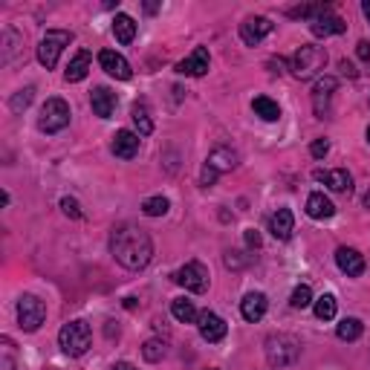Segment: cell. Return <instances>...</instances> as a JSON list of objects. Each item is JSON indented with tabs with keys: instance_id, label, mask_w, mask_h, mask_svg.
<instances>
[{
	"instance_id": "e0dca14e",
	"label": "cell",
	"mask_w": 370,
	"mask_h": 370,
	"mask_svg": "<svg viewBox=\"0 0 370 370\" xmlns=\"http://www.w3.org/2000/svg\"><path fill=\"white\" fill-rule=\"evenodd\" d=\"M336 263L348 278H356L364 272V255H359L356 249H350V246H341L336 252Z\"/></svg>"
},
{
	"instance_id": "ba28073f",
	"label": "cell",
	"mask_w": 370,
	"mask_h": 370,
	"mask_svg": "<svg viewBox=\"0 0 370 370\" xmlns=\"http://www.w3.org/2000/svg\"><path fill=\"white\" fill-rule=\"evenodd\" d=\"M174 281L180 284V286H185L188 292H206L209 289V269L200 263V260H191V263H185L183 269H177L174 272Z\"/></svg>"
},
{
	"instance_id": "74e56055",
	"label": "cell",
	"mask_w": 370,
	"mask_h": 370,
	"mask_svg": "<svg viewBox=\"0 0 370 370\" xmlns=\"http://www.w3.org/2000/svg\"><path fill=\"white\" fill-rule=\"evenodd\" d=\"M246 246H249V249H258L260 246V234L255 229H246Z\"/></svg>"
},
{
	"instance_id": "f35d334b",
	"label": "cell",
	"mask_w": 370,
	"mask_h": 370,
	"mask_svg": "<svg viewBox=\"0 0 370 370\" xmlns=\"http://www.w3.org/2000/svg\"><path fill=\"white\" fill-rule=\"evenodd\" d=\"M356 53H359L362 61H370V41H359L356 44Z\"/></svg>"
},
{
	"instance_id": "277c9868",
	"label": "cell",
	"mask_w": 370,
	"mask_h": 370,
	"mask_svg": "<svg viewBox=\"0 0 370 370\" xmlns=\"http://www.w3.org/2000/svg\"><path fill=\"white\" fill-rule=\"evenodd\" d=\"M90 341H93V333H90V324L84 322H70L58 333V344L67 356H84L90 350Z\"/></svg>"
},
{
	"instance_id": "e575fe53",
	"label": "cell",
	"mask_w": 370,
	"mask_h": 370,
	"mask_svg": "<svg viewBox=\"0 0 370 370\" xmlns=\"http://www.w3.org/2000/svg\"><path fill=\"white\" fill-rule=\"evenodd\" d=\"M0 370H18L15 359H12V341L4 338V353H0Z\"/></svg>"
},
{
	"instance_id": "ffe728a7",
	"label": "cell",
	"mask_w": 370,
	"mask_h": 370,
	"mask_svg": "<svg viewBox=\"0 0 370 370\" xmlns=\"http://www.w3.org/2000/svg\"><path fill=\"white\" fill-rule=\"evenodd\" d=\"M206 168H211L214 174H223V171H232V168H237V154L232 151V147L220 145V147H214V151L209 154Z\"/></svg>"
},
{
	"instance_id": "30bf717a",
	"label": "cell",
	"mask_w": 370,
	"mask_h": 370,
	"mask_svg": "<svg viewBox=\"0 0 370 370\" xmlns=\"http://www.w3.org/2000/svg\"><path fill=\"white\" fill-rule=\"evenodd\" d=\"M269 32H272V20H269V18H260V15L246 18V20L240 23V38H243V44H249V46H258Z\"/></svg>"
},
{
	"instance_id": "d6986e66",
	"label": "cell",
	"mask_w": 370,
	"mask_h": 370,
	"mask_svg": "<svg viewBox=\"0 0 370 370\" xmlns=\"http://www.w3.org/2000/svg\"><path fill=\"white\" fill-rule=\"evenodd\" d=\"M110 147H113V154H116V157H121V159H133V157L139 154V133H133V131H116Z\"/></svg>"
},
{
	"instance_id": "603a6c76",
	"label": "cell",
	"mask_w": 370,
	"mask_h": 370,
	"mask_svg": "<svg viewBox=\"0 0 370 370\" xmlns=\"http://www.w3.org/2000/svg\"><path fill=\"white\" fill-rule=\"evenodd\" d=\"M90 64H93V55L87 53V49H81V53L70 61V67H67V72H64V79H67L70 84L84 81V79H87V72H90Z\"/></svg>"
},
{
	"instance_id": "ac0fdd59",
	"label": "cell",
	"mask_w": 370,
	"mask_h": 370,
	"mask_svg": "<svg viewBox=\"0 0 370 370\" xmlns=\"http://www.w3.org/2000/svg\"><path fill=\"white\" fill-rule=\"evenodd\" d=\"M266 310H269V301H266V295L263 292H249L246 298L240 301V315L246 318V322H260V318L266 315Z\"/></svg>"
},
{
	"instance_id": "836d02e7",
	"label": "cell",
	"mask_w": 370,
	"mask_h": 370,
	"mask_svg": "<svg viewBox=\"0 0 370 370\" xmlns=\"http://www.w3.org/2000/svg\"><path fill=\"white\" fill-rule=\"evenodd\" d=\"M289 304H292L295 310H307V307L312 304V289H310L307 284L295 286V289H292V298H289Z\"/></svg>"
},
{
	"instance_id": "8992f818",
	"label": "cell",
	"mask_w": 370,
	"mask_h": 370,
	"mask_svg": "<svg viewBox=\"0 0 370 370\" xmlns=\"http://www.w3.org/2000/svg\"><path fill=\"white\" fill-rule=\"evenodd\" d=\"M72 41V32H64V29H46V35L41 38L38 44V61L46 67V70H53L64 53V46H70Z\"/></svg>"
},
{
	"instance_id": "484cf974",
	"label": "cell",
	"mask_w": 370,
	"mask_h": 370,
	"mask_svg": "<svg viewBox=\"0 0 370 370\" xmlns=\"http://www.w3.org/2000/svg\"><path fill=\"white\" fill-rule=\"evenodd\" d=\"M252 110H255L260 119H266V121H278V119H281V107H278V102H272L269 95H258L255 102H252Z\"/></svg>"
},
{
	"instance_id": "8d00e7d4",
	"label": "cell",
	"mask_w": 370,
	"mask_h": 370,
	"mask_svg": "<svg viewBox=\"0 0 370 370\" xmlns=\"http://www.w3.org/2000/svg\"><path fill=\"white\" fill-rule=\"evenodd\" d=\"M310 154H312L315 159H324V157L330 154V142H327V139H315V142L310 145Z\"/></svg>"
},
{
	"instance_id": "52a82bcc",
	"label": "cell",
	"mask_w": 370,
	"mask_h": 370,
	"mask_svg": "<svg viewBox=\"0 0 370 370\" xmlns=\"http://www.w3.org/2000/svg\"><path fill=\"white\" fill-rule=\"evenodd\" d=\"M46 318V307L41 298H35V295H23V298L18 301V322L20 327L27 333H35Z\"/></svg>"
},
{
	"instance_id": "8fae6325",
	"label": "cell",
	"mask_w": 370,
	"mask_h": 370,
	"mask_svg": "<svg viewBox=\"0 0 370 370\" xmlns=\"http://www.w3.org/2000/svg\"><path fill=\"white\" fill-rule=\"evenodd\" d=\"M336 87H338V81L333 76H322V79L315 81V87H312V110H315L318 119L327 116V105H330Z\"/></svg>"
},
{
	"instance_id": "4316f807",
	"label": "cell",
	"mask_w": 370,
	"mask_h": 370,
	"mask_svg": "<svg viewBox=\"0 0 370 370\" xmlns=\"http://www.w3.org/2000/svg\"><path fill=\"white\" fill-rule=\"evenodd\" d=\"M315 318L318 322H333L336 318V310H338V301H336V295H322V298L315 301Z\"/></svg>"
},
{
	"instance_id": "44dd1931",
	"label": "cell",
	"mask_w": 370,
	"mask_h": 370,
	"mask_svg": "<svg viewBox=\"0 0 370 370\" xmlns=\"http://www.w3.org/2000/svg\"><path fill=\"white\" fill-rule=\"evenodd\" d=\"M295 229V217L289 209H278L272 217H269V232L275 234V240H289Z\"/></svg>"
},
{
	"instance_id": "5b68a950",
	"label": "cell",
	"mask_w": 370,
	"mask_h": 370,
	"mask_svg": "<svg viewBox=\"0 0 370 370\" xmlns=\"http://www.w3.org/2000/svg\"><path fill=\"white\" fill-rule=\"evenodd\" d=\"M70 105L64 98H46V105L41 107V116H38V128L44 133H58L70 125Z\"/></svg>"
},
{
	"instance_id": "f6af8a7d",
	"label": "cell",
	"mask_w": 370,
	"mask_h": 370,
	"mask_svg": "<svg viewBox=\"0 0 370 370\" xmlns=\"http://www.w3.org/2000/svg\"><path fill=\"white\" fill-rule=\"evenodd\" d=\"M367 142H370V128H367Z\"/></svg>"
},
{
	"instance_id": "7a4b0ae2",
	"label": "cell",
	"mask_w": 370,
	"mask_h": 370,
	"mask_svg": "<svg viewBox=\"0 0 370 370\" xmlns=\"http://www.w3.org/2000/svg\"><path fill=\"white\" fill-rule=\"evenodd\" d=\"M263 350H266V362H269V367L281 370V367H289V364L298 362V356H301V344H298V338L289 336V333H272V336L266 338Z\"/></svg>"
},
{
	"instance_id": "9a60e30c",
	"label": "cell",
	"mask_w": 370,
	"mask_h": 370,
	"mask_svg": "<svg viewBox=\"0 0 370 370\" xmlns=\"http://www.w3.org/2000/svg\"><path fill=\"white\" fill-rule=\"evenodd\" d=\"M197 327H200V336L206 338V341H211V344H217V341H223L226 338V322L220 318L217 312H200V318H197Z\"/></svg>"
},
{
	"instance_id": "7bdbcfd3",
	"label": "cell",
	"mask_w": 370,
	"mask_h": 370,
	"mask_svg": "<svg viewBox=\"0 0 370 370\" xmlns=\"http://www.w3.org/2000/svg\"><path fill=\"white\" fill-rule=\"evenodd\" d=\"M362 12H364V18H367V23H370V0H364V4H362Z\"/></svg>"
},
{
	"instance_id": "7c38bea8",
	"label": "cell",
	"mask_w": 370,
	"mask_h": 370,
	"mask_svg": "<svg viewBox=\"0 0 370 370\" xmlns=\"http://www.w3.org/2000/svg\"><path fill=\"white\" fill-rule=\"evenodd\" d=\"M310 29L315 38H327V35H341L344 29H348V23H344L333 9L324 12V15H318L315 20H310Z\"/></svg>"
},
{
	"instance_id": "ee69618b",
	"label": "cell",
	"mask_w": 370,
	"mask_h": 370,
	"mask_svg": "<svg viewBox=\"0 0 370 370\" xmlns=\"http://www.w3.org/2000/svg\"><path fill=\"white\" fill-rule=\"evenodd\" d=\"M364 209H370V191L364 194Z\"/></svg>"
},
{
	"instance_id": "5bb4252c",
	"label": "cell",
	"mask_w": 370,
	"mask_h": 370,
	"mask_svg": "<svg viewBox=\"0 0 370 370\" xmlns=\"http://www.w3.org/2000/svg\"><path fill=\"white\" fill-rule=\"evenodd\" d=\"M177 72H183V76H194V79L206 76V72H209V49L206 46H197L188 58H183L177 64Z\"/></svg>"
},
{
	"instance_id": "b9f144b4",
	"label": "cell",
	"mask_w": 370,
	"mask_h": 370,
	"mask_svg": "<svg viewBox=\"0 0 370 370\" xmlns=\"http://www.w3.org/2000/svg\"><path fill=\"white\" fill-rule=\"evenodd\" d=\"M113 370H136V367H133V364H131V362H119V364H116V367H113Z\"/></svg>"
},
{
	"instance_id": "4dcf8cb0",
	"label": "cell",
	"mask_w": 370,
	"mask_h": 370,
	"mask_svg": "<svg viewBox=\"0 0 370 370\" xmlns=\"http://www.w3.org/2000/svg\"><path fill=\"white\" fill-rule=\"evenodd\" d=\"M32 98H35V87H23V90H18L15 95H12V102H9V107H12V113H23L29 105H32Z\"/></svg>"
},
{
	"instance_id": "7402d4cb",
	"label": "cell",
	"mask_w": 370,
	"mask_h": 370,
	"mask_svg": "<svg viewBox=\"0 0 370 370\" xmlns=\"http://www.w3.org/2000/svg\"><path fill=\"white\" fill-rule=\"evenodd\" d=\"M307 214H310L312 220H330V217L336 214V206L327 200L322 191H315V194L307 197Z\"/></svg>"
},
{
	"instance_id": "6da1fadb",
	"label": "cell",
	"mask_w": 370,
	"mask_h": 370,
	"mask_svg": "<svg viewBox=\"0 0 370 370\" xmlns=\"http://www.w3.org/2000/svg\"><path fill=\"white\" fill-rule=\"evenodd\" d=\"M110 252L125 269H145L154 258V240L139 226H119L110 237Z\"/></svg>"
},
{
	"instance_id": "cb8c5ba5",
	"label": "cell",
	"mask_w": 370,
	"mask_h": 370,
	"mask_svg": "<svg viewBox=\"0 0 370 370\" xmlns=\"http://www.w3.org/2000/svg\"><path fill=\"white\" fill-rule=\"evenodd\" d=\"M113 35L119 44H131L136 38V20L131 15H116L113 18Z\"/></svg>"
},
{
	"instance_id": "60d3db41",
	"label": "cell",
	"mask_w": 370,
	"mask_h": 370,
	"mask_svg": "<svg viewBox=\"0 0 370 370\" xmlns=\"http://www.w3.org/2000/svg\"><path fill=\"white\" fill-rule=\"evenodd\" d=\"M341 72H344V76H356V70H353L350 61H341Z\"/></svg>"
},
{
	"instance_id": "1f68e13d",
	"label": "cell",
	"mask_w": 370,
	"mask_h": 370,
	"mask_svg": "<svg viewBox=\"0 0 370 370\" xmlns=\"http://www.w3.org/2000/svg\"><path fill=\"white\" fill-rule=\"evenodd\" d=\"M165 353H168V348H165V341H159V338H147L145 348H142V356L147 362H162Z\"/></svg>"
},
{
	"instance_id": "f1b7e54d",
	"label": "cell",
	"mask_w": 370,
	"mask_h": 370,
	"mask_svg": "<svg viewBox=\"0 0 370 370\" xmlns=\"http://www.w3.org/2000/svg\"><path fill=\"white\" fill-rule=\"evenodd\" d=\"M362 322H359V318H344V322L336 327V336L341 338V341H356L359 336H362Z\"/></svg>"
},
{
	"instance_id": "9c48e42d",
	"label": "cell",
	"mask_w": 370,
	"mask_h": 370,
	"mask_svg": "<svg viewBox=\"0 0 370 370\" xmlns=\"http://www.w3.org/2000/svg\"><path fill=\"white\" fill-rule=\"evenodd\" d=\"M98 64H102V70L107 72V76H113V79H119V81H128V79L133 76V70H131L128 58L119 55L116 49H102V53H98Z\"/></svg>"
},
{
	"instance_id": "2e32d148",
	"label": "cell",
	"mask_w": 370,
	"mask_h": 370,
	"mask_svg": "<svg viewBox=\"0 0 370 370\" xmlns=\"http://www.w3.org/2000/svg\"><path fill=\"white\" fill-rule=\"evenodd\" d=\"M312 177H315L318 183L330 185V188L338 191V194H350V191H353V177H350L344 168H336V171H322V168H318Z\"/></svg>"
},
{
	"instance_id": "d590c367",
	"label": "cell",
	"mask_w": 370,
	"mask_h": 370,
	"mask_svg": "<svg viewBox=\"0 0 370 370\" xmlns=\"http://www.w3.org/2000/svg\"><path fill=\"white\" fill-rule=\"evenodd\" d=\"M61 209H64V214L72 217V220L81 217V206H79V200H72V197H64V200H61Z\"/></svg>"
},
{
	"instance_id": "d4e9b609",
	"label": "cell",
	"mask_w": 370,
	"mask_h": 370,
	"mask_svg": "<svg viewBox=\"0 0 370 370\" xmlns=\"http://www.w3.org/2000/svg\"><path fill=\"white\" fill-rule=\"evenodd\" d=\"M171 312H174V318L183 324H194L197 318H200V312H197V307L188 298H174L171 301Z\"/></svg>"
},
{
	"instance_id": "ab89813d",
	"label": "cell",
	"mask_w": 370,
	"mask_h": 370,
	"mask_svg": "<svg viewBox=\"0 0 370 370\" xmlns=\"http://www.w3.org/2000/svg\"><path fill=\"white\" fill-rule=\"evenodd\" d=\"M243 263H246V260L240 258V252H229V255H226V266L237 269V266H243Z\"/></svg>"
},
{
	"instance_id": "d6a6232c",
	"label": "cell",
	"mask_w": 370,
	"mask_h": 370,
	"mask_svg": "<svg viewBox=\"0 0 370 370\" xmlns=\"http://www.w3.org/2000/svg\"><path fill=\"white\" fill-rule=\"evenodd\" d=\"M168 209H171V203L165 200V197H147V200L142 203V211L147 217H162V214H168Z\"/></svg>"
},
{
	"instance_id": "4fadbf2b",
	"label": "cell",
	"mask_w": 370,
	"mask_h": 370,
	"mask_svg": "<svg viewBox=\"0 0 370 370\" xmlns=\"http://www.w3.org/2000/svg\"><path fill=\"white\" fill-rule=\"evenodd\" d=\"M116 105H119V98L110 87H95L93 95H90V107L98 119H110L116 113Z\"/></svg>"
},
{
	"instance_id": "3957f363",
	"label": "cell",
	"mask_w": 370,
	"mask_h": 370,
	"mask_svg": "<svg viewBox=\"0 0 370 370\" xmlns=\"http://www.w3.org/2000/svg\"><path fill=\"white\" fill-rule=\"evenodd\" d=\"M327 67V53L324 46H315V44H304L298 46V53L292 55V76L295 79H312L318 76Z\"/></svg>"
},
{
	"instance_id": "83f0119b",
	"label": "cell",
	"mask_w": 370,
	"mask_h": 370,
	"mask_svg": "<svg viewBox=\"0 0 370 370\" xmlns=\"http://www.w3.org/2000/svg\"><path fill=\"white\" fill-rule=\"evenodd\" d=\"M131 119H133V125H136L139 136H151V133H154V121H151V116H147V107H145V105H133Z\"/></svg>"
},
{
	"instance_id": "f546056e",
	"label": "cell",
	"mask_w": 370,
	"mask_h": 370,
	"mask_svg": "<svg viewBox=\"0 0 370 370\" xmlns=\"http://www.w3.org/2000/svg\"><path fill=\"white\" fill-rule=\"evenodd\" d=\"M324 12H330V4H304V6L289 9V18H310V20H315L318 15H324Z\"/></svg>"
}]
</instances>
